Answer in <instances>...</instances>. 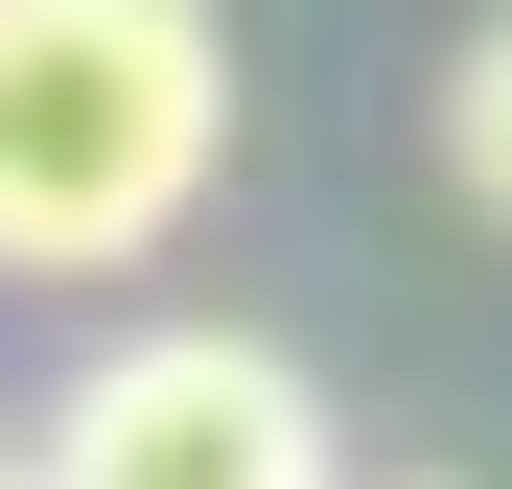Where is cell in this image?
<instances>
[{
  "mask_svg": "<svg viewBox=\"0 0 512 489\" xmlns=\"http://www.w3.org/2000/svg\"><path fill=\"white\" fill-rule=\"evenodd\" d=\"M0 489H47V466H24V443H0Z\"/></svg>",
  "mask_w": 512,
  "mask_h": 489,
  "instance_id": "4",
  "label": "cell"
},
{
  "mask_svg": "<svg viewBox=\"0 0 512 489\" xmlns=\"http://www.w3.org/2000/svg\"><path fill=\"white\" fill-rule=\"evenodd\" d=\"M419 117H443V187H466V210L512 233V0H489V24L443 47V94H419Z\"/></svg>",
  "mask_w": 512,
  "mask_h": 489,
  "instance_id": "3",
  "label": "cell"
},
{
  "mask_svg": "<svg viewBox=\"0 0 512 489\" xmlns=\"http://www.w3.org/2000/svg\"><path fill=\"white\" fill-rule=\"evenodd\" d=\"M24 466H47V489H350V443H326L303 350H280V326H210V303L117 326V350L47 396V443H24Z\"/></svg>",
  "mask_w": 512,
  "mask_h": 489,
  "instance_id": "2",
  "label": "cell"
},
{
  "mask_svg": "<svg viewBox=\"0 0 512 489\" xmlns=\"http://www.w3.org/2000/svg\"><path fill=\"white\" fill-rule=\"evenodd\" d=\"M233 187L210 0H0V280H140Z\"/></svg>",
  "mask_w": 512,
  "mask_h": 489,
  "instance_id": "1",
  "label": "cell"
}]
</instances>
